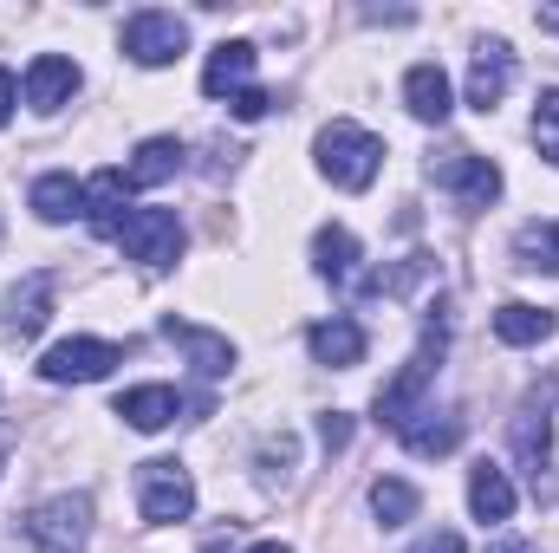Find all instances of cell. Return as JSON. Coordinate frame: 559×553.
<instances>
[{
	"label": "cell",
	"instance_id": "9a60e30c",
	"mask_svg": "<svg viewBox=\"0 0 559 553\" xmlns=\"http://www.w3.org/2000/svg\"><path fill=\"white\" fill-rule=\"evenodd\" d=\"M248 79H254V46L248 39H222L209 52V66H202V92L209 98H235V92H248Z\"/></svg>",
	"mask_w": 559,
	"mask_h": 553
},
{
	"label": "cell",
	"instance_id": "277c9868",
	"mask_svg": "<svg viewBox=\"0 0 559 553\" xmlns=\"http://www.w3.org/2000/svg\"><path fill=\"white\" fill-rule=\"evenodd\" d=\"M138 508L143 521H156V528H169V521H189V508H195V482H189V469L182 462H138Z\"/></svg>",
	"mask_w": 559,
	"mask_h": 553
},
{
	"label": "cell",
	"instance_id": "30bf717a",
	"mask_svg": "<svg viewBox=\"0 0 559 553\" xmlns=\"http://www.w3.org/2000/svg\"><path fill=\"white\" fill-rule=\"evenodd\" d=\"M514 85V46L508 39H481L475 59H468V105L475 111H495Z\"/></svg>",
	"mask_w": 559,
	"mask_h": 553
},
{
	"label": "cell",
	"instance_id": "8fae6325",
	"mask_svg": "<svg viewBox=\"0 0 559 553\" xmlns=\"http://www.w3.org/2000/svg\"><path fill=\"white\" fill-rule=\"evenodd\" d=\"M306 345H312V358H319V365H332V372H352V365H365V352H371L365 326H358V319H345V313L319 319V326L306 332Z\"/></svg>",
	"mask_w": 559,
	"mask_h": 553
},
{
	"label": "cell",
	"instance_id": "5bb4252c",
	"mask_svg": "<svg viewBox=\"0 0 559 553\" xmlns=\"http://www.w3.org/2000/svg\"><path fill=\"white\" fill-rule=\"evenodd\" d=\"M404 105H411V118L423 125H449V111H455V92H449V72L442 66H411L404 72Z\"/></svg>",
	"mask_w": 559,
	"mask_h": 553
},
{
	"label": "cell",
	"instance_id": "7a4b0ae2",
	"mask_svg": "<svg viewBox=\"0 0 559 553\" xmlns=\"http://www.w3.org/2000/svg\"><path fill=\"white\" fill-rule=\"evenodd\" d=\"M378 163H384V143L371 138L365 125H352V118H332L325 131H319V169L338 183V189H371L378 183Z\"/></svg>",
	"mask_w": 559,
	"mask_h": 553
},
{
	"label": "cell",
	"instance_id": "ba28073f",
	"mask_svg": "<svg viewBox=\"0 0 559 553\" xmlns=\"http://www.w3.org/2000/svg\"><path fill=\"white\" fill-rule=\"evenodd\" d=\"M124 52L138 66H176L189 52V26L176 13H163V7H143V13L124 20Z\"/></svg>",
	"mask_w": 559,
	"mask_h": 553
},
{
	"label": "cell",
	"instance_id": "52a82bcc",
	"mask_svg": "<svg viewBox=\"0 0 559 553\" xmlns=\"http://www.w3.org/2000/svg\"><path fill=\"white\" fill-rule=\"evenodd\" d=\"M429 176H436V189L455 196L462 209H488V202L501 196V169H495V156H475V150H449V156H436Z\"/></svg>",
	"mask_w": 559,
	"mask_h": 553
},
{
	"label": "cell",
	"instance_id": "d6986e66",
	"mask_svg": "<svg viewBox=\"0 0 559 553\" xmlns=\"http://www.w3.org/2000/svg\"><path fill=\"white\" fill-rule=\"evenodd\" d=\"M468 508H475V521L501 528V521L514 515V482H508V469H495V462L468 469Z\"/></svg>",
	"mask_w": 559,
	"mask_h": 553
},
{
	"label": "cell",
	"instance_id": "44dd1931",
	"mask_svg": "<svg viewBox=\"0 0 559 553\" xmlns=\"http://www.w3.org/2000/svg\"><path fill=\"white\" fill-rule=\"evenodd\" d=\"M33 215H39V222H72V215H85V183H72L66 169L39 176V183H33Z\"/></svg>",
	"mask_w": 559,
	"mask_h": 553
},
{
	"label": "cell",
	"instance_id": "d4e9b609",
	"mask_svg": "<svg viewBox=\"0 0 559 553\" xmlns=\"http://www.w3.org/2000/svg\"><path fill=\"white\" fill-rule=\"evenodd\" d=\"M514 261L534 274H559V222H527L514 228Z\"/></svg>",
	"mask_w": 559,
	"mask_h": 553
},
{
	"label": "cell",
	"instance_id": "1f68e13d",
	"mask_svg": "<svg viewBox=\"0 0 559 553\" xmlns=\"http://www.w3.org/2000/svg\"><path fill=\"white\" fill-rule=\"evenodd\" d=\"M7 456H13V423H0V469H7Z\"/></svg>",
	"mask_w": 559,
	"mask_h": 553
},
{
	"label": "cell",
	"instance_id": "2e32d148",
	"mask_svg": "<svg viewBox=\"0 0 559 553\" xmlns=\"http://www.w3.org/2000/svg\"><path fill=\"white\" fill-rule=\"evenodd\" d=\"M163 339H169V345H182V352H189V365H195L202 378H222V372L235 365V345H228L222 332L189 326V319H163Z\"/></svg>",
	"mask_w": 559,
	"mask_h": 553
},
{
	"label": "cell",
	"instance_id": "f546056e",
	"mask_svg": "<svg viewBox=\"0 0 559 553\" xmlns=\"http://www.w3.org/2000/svg\"><path fill=\"white\" fill-rule=\"evenodd\" d=\"M411 553H462V534H449V528H436V534H423Z\"/></svg>",
	"mask_w": 559,
	"mask_h": 553
},
{
	"label": "cell",
	"instance_id": "7402d4cb",
	"mask_svg": "<svg viewBox=\"0 0 559 553\" xmlns=\"http://www.w3.org/2000/svg\"><path fill=\"white\" fill-rule=\"evenodd\" d=\"M547 332H554V313H547V306L508 299V306L495 313V339H501V345H540Z\"/></svg>",
	"mask_w": 559,
	"mask_h": 553
},
{
	"label": "cell",
	"instance_id": "ffe728a7",
	"mask_svg": "<svg viewBox=\"0 0 559 553\" xmlns=\"http://www.w3.org/2000/svg\"><path fill=\"white\" fill-rule=\"evenodd\" d=\"M118 416H124L131 430H169V423L182 416V398H176L169 385H138V391L118 398Z\"/></svg>",
	"mask_w": 559,
	"mask_h": 553
},
{
	"label": "cell",
	"instance_id": "8992f818",
	"mask_svg": "<svg viewBox=\"0 0 559 553\" xmlns=\"http://www.w3.org/2000/svg\"><path fill=\"white\" fill-rule=\"evenodd\" d=\"M554 398H559V385L547 378L540 391H527V404H521L514 423H508V443H514V456L527 462L534 489H540V469L554 462Z\"/></svg>",
	"mask_w": 559,
	"mask_h": 553
},
{
	"label": "cell",
	"instance_id": "d6a6232c",
	"mask_svg": "<svg viewBox=\"0 0 559 553\" xmlns=\"http://www.w3.org/2000/svg\"><path fill=\"white\" fill-rule=\"evenodd\" d=\"M488 553H534V548H527V541H495Z\"/></svg>",
	"mask_w": 559,
	"mask_h": 553
},
{
	"label": "cell",
	"instance_id": "4fadbf2b",
	"mask_svg": "<svg viewBox=\"0 0 559 553\" xmlns=\"http://www.w3.org/2000/svg\"><path fill=\"white\" fill-rule=\"evenodd\" d=\"M72 92H79V66H72L66 52H39V59L26 66V105H33V111H59Z\"/></svg>",
	"mask_w": 559,
	"mask_h": 553
},
{
	"label": "cell",
	"instance_id": "f1b7e54d",
	"mask_svg": "<svg viewBox=\"0 0 559 553\" xmlns=\"http://www.w3.org/2000/svg\"><path fill=\"white\" fill-rule=\"evenodd\" d=\"M345 436H352V416H338V411L319 416V443H325V449H345Z\"/></svg>",
	"mask_w": 559,
	"mask_h": 553
},
{
	"label": "cell",
	"instance_id": "6da1fadb",
	"mask_svg": "<svg viewBox=\"0 0 559 553\" xmlns=\"http://www.w3.org/2000/svg\"><path fill=\"white\" fill-rule=\"evenodd\" d=\"M442 345H449V326L429 313V319H423V345L411 352V365H404V372L378 391V423H384L391 436H404V430L429 411L423 398H429V378H436V365H442Z\"/></svg>",
	"mask_w": 559,
	"mask_h": 553
},
{
	"label": "cell",
	"instance_id": "484cf974",
	"mask_svg": "<svg viewBox=\"0 0 559 553\" xmlns=\"http://www.w3.org/2000/svg\"><path fill=\"white\" fill-rule=\"evenodd\" d=\"M423 495L411 489V482H397V475H378L371 482V515L384 521V528H404V521H417Z\"/></svg>",
	"mask_w": 559,
	"mask_h": 553
},
{
	"label": "cell",
	"instance_id": "e0dca14e",
	"mask_svg": "<svg viewBox=\"0 0 559 553\" xmlns=\"http://www.w3.org/2000/svg\"><path fill=\"white\" fill-rule=\"evenodd\" d=\"M46 313H52V274L39 268V274H26L7 293V319H0V326H7L13 339H33V332L46 326Z\"/></svg>",
	"mask_w": 559,
	"mask_h": 553
},
{
	"label": "cell",
	"instance_id": "cb8c5ba5",
	"mask_svg": "<svg viewBox=\"0 0 559 553\" xmlns=\"http://www.w3.org/2000/svg\"><path fill=\"white\" fill-rule=\"evenodd\" d=\"M462 443V416L455 411H423L411 430H404V449L411 456H449Z\"/></svg>",
	"mask_w": 559,
	"mask_h": 553
},
{
	"label": "cell",
	"instance_id": "603a6c76",
	"mask_svg": "<svg viewBox=\"0 0 559 553\" xmlns=\"http://www.w3.org/2000/svg\"><path fill=\"white\" fill-rule=\"evenodd\" d=\"M176 169H182V143L176 138H143L124 176H131V189H156V183H169Z\"/></svg>",
	"mask_w": 559,
	"mask_h": 553
},
{
	"label": "cell",
	"instance_id": "4316f807",
	"mask_svg": "<svg viewBox=\"0 0 559 553\" xmlns=\"http://www.w3.org/2000/svg\"><path fill=\"white\" fill-rule=\"evenodd\" d=\"M534 143H540L547 163H559V85L540 92V105H534Z\"/></svg>",
	"mask_w": 559,
	"mask_h": 553
},
{
	"label": "cell",
	"instance_id": "4dcf8cb0",
	"mask_svg": "<svg viewBox=\"0 0 559 553\" xmlns=\"http://www.w3.org/2000/svg\"><path fill=\"white\" fill-rule=\"evenodd\" d=\"M13 105H20V79H13V72L0 66V125L13 118Z\"/></svg>",
	"mask_w": 559,
	"mask_h": 553
},
{
	"label": "cell",
	"instance_id": "5b68a950",
	"mask_svg": "<svg viewBox=\"0 0 559 553\" xmlns=\"http://www.w3.org/2000/svg\"><path fill=\"white\" fill-rule=\"evenodd\" d=\"M118 248L143 261V268H176V255H182V222H176V209H131L124 215V228H118Z\"/></svg>",
	"mask_w": 559,
	"mask_h": 553
},
{
	"label": "cell",
	"instance_id": "7c38bea8",
	"mask_svg": "<svg viewBox=\"0 0 559 553\" xmlns=\"http://www.w3.org/2000/svg\"><path fill=\"white\" fill-rule=\"evenodd\" d=\"M124 215H131V176H124V169H98V176L85 183V222L118 242Z\"/></svg>",
	"mask_w": 559,
	"mask_h": 553
},
{
	"label": "cell",
	"instance_id": "ac0fdd59",
	"mask_svg": "<svg viewBox=\"0 0 559 553\" xmlns=\"http://www.w3.org/2000/svg\"><path fill=\"white\" fill-rule=\"evenodd\" d=\"M358 235L352 228H338V222H325L319 235H312V268H319V280H338V286H352L358 280Z\"/></svg>",
	"mask_w": 559,
	"mask_h": 553
},
{
	"label": "cell",
	"instance_id": "e575fe53",
	"mask_svg": "<svg viewBox=\"0 0 559 553\" xmlns=\"http://www.w3.org/2000/svg\"><path fill=\"white\" fill-rule=\"evenodd\" d=\"M248 553H293L286 541H261V548H248Z\"/></svg>",
	"mask_w": 559,
	"mask_h": 553
},
{
	"label": "cell",
	"instance_id": "9c48e42d",
	"mask_svg": "<svg viewBox=\"0 0 559 553\" xmlns=\"http://www.w3.org/2000/svg\"><path fill=\"white\" fill-rule=\"evenodd\" d=\"M118 358H124V352H118L111 339H59V345L39 358V378H46V385H92V378H105Z\"/></svg>",
	"mask_w": 559,
	"mask_h": 553
},
{
	"label": "cell",
	"instance_id": "836d02e7",
	"mask_svg": "<svg viewBox=\"0 0 559 553\" xmlns=\"http://www.w3.org/2000/svg\"><path fill=\"white\" fill-rule=\"evenodd\" d=\"M540 26H547V33H559V7H540Z\"/></svg>",
	"mask_w": 559,
	"mask_h": 553
},
{
	"label": "cell",
	"instance_id": "83f0119b",
	"mask_svg": "<svg viewBox=\"0 0 559 553\" xmlns=\"http://www.w3.org/2000/svg\"><path fill=\"white\" fill-rule=\"evenodd\" d=\"M267 105H274V98H267L261 85H248V92H235V98H228V111H235L241 125H261V118H267Z\"/></svg>",
	"mask_w": 559,
	"mask_h": 553
},
{
	"label": "cell",
	"instance_id": "3957f363",
	"mask_svg": "<svg viewBox=\"0 0 559 553\" xmlns=\"http://www.w3.org/2000/svg\"><path fill=\"white\" fill-rule=\"evenodd\" d=\"M85 534H92V495H52L26 515L33 553H85Z\"/></svg>",
	"mask_w": 559,
	"mask_h": 553
}]
</instances>
